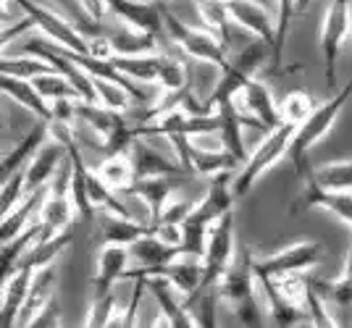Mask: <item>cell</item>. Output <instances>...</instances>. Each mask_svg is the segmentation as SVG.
I'll use <instances>...</instances> for the list:
<instances>
[{
	"label": "cell",
	"mask_w": 352,
	"mask_h": 328,
	"mask_svg": "<svg viewBox=\"0 0 352 328\" xmlns=\"http://www.w3.org/2000/svg\"><path fill=\"white\" fill-rule=\"evenodd\" d=\"M234 105L239 108V113H245L250 121V126H258V129H265L271 132L274 126L281 124L279 108L274 103V95H271V87L261 82L258 76H252L248 84L234 95Z\"/></svg>",
	"instance_id": "11"
},
{
	"label": "cell",
	"mask_w": 352,
	"mask_h": 328,
	"mask_svg": "<svg viewBox=\"0 0 352 328\" xmlns=\"http://www.w3.org/2000/svg\"><path fill=\"white\" fill-rule=\"evenodd\" d=\"M108 60H111L126 79H132V82H137V84H155L158 53H142V56H111Z\"/></svg>",
	"instance_id": "33"
},
{
	"label": "cell",
	"mask_w": 352,
	"mask_h": 328,
	"mask_svg": "<svg viewBox=\"0 0 352 328\" xmlns=\"http://www.w3.org/2000/svg\"><path fill=\"white\" fill-rule=\"evenodd\" d=\"M129 255H132L134 263L140 268H145V266H161V263L176 260L182 255V247L179 244H168V242H163L155 234H145V237H140L137 242L129 244Z\"/></svg>",
	"instance_id": "29"
},
{
	"label": "cell",
	"mask_w": 352,
	"mask_h": 328,
	"mask_svg": "<svg viewBox=\"0 0 352 328\" xmlns=\"http://www.w3.org/2000/svg\"><path fill=\"white\" fill-rule=\"evenodd\" d=\"M313 179L329 189H352V161H334L321 168H310Z\"/></svg>",
	"instance_id": "37"
},
{
	"label": "cell",
	"mask_w": 352,
	"mask_h": 328,
	"mask_svg": "<svg viewBox=\"0 0 352 328\" xmlns=\"http://www.w3.org/2000/svg\"><path fill=\"white\" fill-rule=\"evenodd\" d=\"M50 297H56V263L34 270L30 292H27V297H24V305H21L19 315H16L14 326H30L32 318L43 310V305Z\"/></svg>",
	"instance_id": "20"
},
{
	"label": "cell",
	"mask_w": 352,
	"mask_h": 328,
	"mask_svg": "<svg viewBox=\"0 0 352 328\" xmlns=\"http://www.w3.org/2000/svg\"><path fill=\"white\" fill-rule=\"evenodd\" d=\"M34 30V21H32L30 16L24 14L21 19H14V21H8V24H3L0 27V53L6 50V47L16 43L19 37H24V34H30Z\"/></svg>",
	"instance_id": "44"
},
{
	"label": "cell",
	"mask_w": 352,
	"mask_h": 328,
	"mask_svg": "<svg viewBox=\"0 0 352 328\" xmlns=\"http://www.w3.org/2000/svg\"><path fill=\"white\" fill-rule=\"evenodd\" d=\"M8 21H14V16H11V11H8V3L0 0V27L8 24Z\"/></svg>",
	"instance_id": "47"
},
{
	"label": "cell",
	"mask_w": 352,
	"mask_h": 328,
	"mask_svg": "<svg viewBox=\"0 0 352 328\" xmlns=\"http://www.w3.org/2000/svg\"><path fill=\"white\" fill-rule=\"evenodd\" d=\"M255 283H258V289L263 292L265 310H268V318H271L274 326H297L300 320H308V313L284 297L279 289H276L274 279H268V276H255Z\"/></svg>",
	"instance_id": "22"
},
{
	"label": "cell",
	"mask_w": 352,
	"mask_h": 328,
	"mask_svg": "<svg viewBox=\"0 0 352 328\" xmlns=\"http://www.w3.org/2000/svg\"><path fill=\"white\" fill-rule=\"evenodd\" d=\"M145 286H147V292L155 297V302H158L166 326H176V328L197 326V323H195V318H192V313L184 307V302H179V299H176V289L166 281V279L150 276V279H145Z\"/></svg>",
	"instance_id": "21"
},
{
	"label": "cell",
	"mask_w": 352,
	"mask_h": 328,
	"mask_svg": "<svg viewBox=\"0 0 352 328\" xmlns=\"http://www.w3.org/2000/svg\"><path fill=\"white\" fill-rule=\"evenodd\" d=\"M108 14L124 21L129 30L147 32V34H163V8L155 0H105Z\"/></svg>",
	"instance_id": "12"
},
{
	"label": "cell",
	"mask_w": 352,
	"mask_h": 328,
	"mask_svg": "<svg viewBox=\"0 0 352 328\" xmlns=\"http://www.w3.org/2000/svg\"><path fill=\"white\" fill-rule=\"evenodd\" d=\"M30 326H60V310H58V299L50 297L43 305V310L32 318Z\"/></svg>",
	"instance_id": "45"
},
{
	"label": "cell",
	"mask_w": 352,
	"mask_h": 328,
	"mask_svg": "<svg viewBox=\"0 0 352 328\" xmlns=\"http://www.w3.org/2000/svg\"><path fill=\"white\" fill-rule=\"evenodd\" d=\"M305 313H308V320L313 323V326H339L337 320L331 318V313H329V305L323 302L313 289L308 286V292H305Z\"/></svg>",
	"instance_id": "43"
},
{
	"label": "cell",
	"mask_w": 352,
	"mask_h": 328,
	"mask_svg": "<svg viewBox=\"0 0 352 328\" xmlns=\"http://www.w3.org/2000/svg\"><path fill=\"white\" fill-rule=\"evenodd\" d=\"M216 292L219 299L226 302L234 310L236 320L245 326H261L263 323V313L258 305V283H255V273H252V250L242 247L234 253L232 266L221 273L216 281Z\"/></svg>",
	"instance_id": "1"
},
{
	"label": "cell",
	"mask_w": 352,
	"mask_h": 328,
	"mask_svg": "<svg viewBox=\"0 0 352 328\" xmlns=\"http://www.w3.org/2000/svg\"><path fill=\"white\" fill-rule=\"evenodd\" d=\"M223 3H226L229 19L236 27H242L255 40L268 45V50H274V21L258 0H223Z\"/></svg>",
	"instance_id": "14"
},
{
	"label": "cell",
	"mask_w": 352,
	"mask_h": 328,
	"mask_svg": "<svg viewBox=\"0 0 352 328\" xmlns=\"http://www.w3.org/2000/svg\"><path fill=\"white\" fill-rule=\"evenodd\" d=\"M89 82H92V90H95V100L103 108H111V110H118V113L129 108L132 95L124 84H118L113 79H105V76H89Z\"/></svg>",
	"instance_id": "35"
},
{
	"label": "cell",
	"mask_w": 352,
	"mask_h": 328,
	"mask_svg": "<svg viewBox=\"0 0 352 328\" xmlns=\"http://www.w3.org/2000/svg\"><path fill=\"white\" fill-rule=\"evenodd\" d=\"M98 176L113 189V192H129L132 184L137 181V174H134V163H132V155L129 150H121V152H111L105 155V161L98 168Z\"/></svg>",
	"instance_id": "28"
},
{
	"label": "cell",
	"mask_w": 352,
	"mask_h": 328,
	"mask_svg": "<svg viewBox=\"0 0 352 328\" xmlns=\"http://www.w3.org/2000/svg\"><path fill=\"white\" fill-rule=\"evenodd\" d=\"M129 155H132L137 179H145V176H187L184 168L179 165V161H171L168 155H163L155 148H150L140 137L132 139Z\"/></svg>",
	"instance_id": "17"
},
{
	"label": "cell",
	"mask_w": 352,
	"mask_h": 328,
	"mask_svg": "<svg viewBox=\"0 0 352 328\" xmlns=\"http://www.w3.org/2000/svg\"><path fill=\"white\" fill-rule=\"evenodd\" d=\"M318 263H321V244L305 239V242H294L289 247H284L276 255L252 257V273L279 279V276H289V273H302Z\"/></svg>",
	"instance_id": "9"
},
{
	"label": "cell",
	"mask_w": 352,
	"mask_h": 328,
	"mask_svg": "<svg viewBox=\"0 0 352 328\" xmlns=\"http://www.w3.org/2000/svg\"><path fill=\"white\" fill-rule=\"evenodd\" d=\"M158 276L174 286L182 297H190L192 292L200 286L203 279V260L192 257V255H179L171 263H161V266H145V268H126L124 279H150Z\"/></svg>",
	"instance_id": "10"
},
{
	"label": "cell",
	"mask_w": 352,
	"mask_h": 328,
	"mask_svg": "<svg viewBox=\"0 0 352 328\" xmlns=\"http://www.w3.org/2000/svg\"><path fill=\"white\" fill-rule=\"evenodd\" d=\"M213 110L219 113V132H216V134H219L221 148L226 150L236 163L242 165L245 163V158H248V150H245V134H242L245 124L250 126L248 116H245V113H239V108L234 105V100L216 105Z\"/></svg>",
	"instance_id": "16"
},
{
	"label": "cell",
	"mask_w": 352,
	"mask_h": 328,
	"mask_svg": "<svg viewBox=\"0 0 352 328\" xmlns=\"http://www.w3.org/2000/svg\"><path fill=\"white\" fill-rule=\"evenodd\" d=\"M352 97V79L342 87V90H337L326 103L321 105H313V110L308 113V119L302 121V124H297V129H294L292 134V142H289V150H287V158L294 163V168H297V174H308V152L318 142H321L323 137L331 132V126L337 124L339 113L344 110V105L350 103Z\"/></svg>",
	"instance_id": "2"
},
{
	"label": "cell",
	"mask_w": 352,
	"mask_h": 328,
	"mask_svg": "<svg viewBox=\"0 0 352 328\" xmlns=\"http://www.w3.org/2000/svg\"><path fill=\"white\" fill-rule=\"evenodd\" d=\"M190 176H216L219 171H234L236 161L226 150H200L190 145Z\"/></svg>",
	"instance_id": "31"
},
{
	"label": "cell",
	"mask_w": 352,
	"mask_h": 328,
	"mask_svg": "<svg viewBox=\"0 0 352 328\" xmlns=\"http://www.w3.org/2000/svg\"><path fill=\"white\" fill-rule=\"evenodd\" d=\"M155 84L161 90H179L187 84V71L184 66L171 56H161L158 53V69H155Z\"/></svg>",
	"instance_id": "40"
},
{
	"label": "cell",
	"mask_w": 352,
	"mask_h": 328,
	"mask_svg": "<svg viewBox=\"0 0 352 328\" xmlns=\"http://www.w3.org/2000/svg\"><path fill=\"white\" fill-rule=\"evenodd\" d=\"M294 3H297V0H276L274 50H271V63H274V69H279L281 58H284V47H287V37H289V24H292V16H294Z\"/></svg>",
	"instance_id": "36"
},
{
	"label": "cell",
	"mask_w": 352,
	"mask_h": 328,
	"mask_svg": "<svg viewBox=\"0 0 352 328\" xmlns=\"http://www.w3.org/2000/svg\"><path fill=\"white\" fill-rule=\"evenodd\" d=\"M313 3H316V0H297V3H294V14H302V11H308Z\"/></svg>",
	"instance_id": "48"
},
{
	"label": "cell",
	"mask_w": 352,
	"mask_h": 328,
	"mask_svg": "<svg viewBox=\"0 0 352 328\" xmlns=\"http://www.w3.org/2000/svg\"><path fill=\"white\" fill-rule=\"evenodd\" d=\"M63 158H66V145L47 134V139L32 152V158L24 165V192L30 194L40 187H47Z\"/></svg>",
	"instance_id": "13"
},
{
	"label": "cell",
	"mask_w": 352,
	"mask_h": 328,
	"mask_svg": "<svg viewBox=\"0 0 352 328\" xmlns=\"http://www.w3.org/2000/svg\"><path fill=\"white\" fill-rule=\"evenodd\" d=\"M0 92H3L6 97H11L14 103H19L21 108H27L37 119H45V121L50 119V105L32 90L30 79H19V76L3 74V71H0Z\"/></svg>",
	"instance_id": "30"
},
{
	"label": "cell",
	"mask_w": 352,
	"mask_h": 328,
	"mask_svg": "<svg viewBox=\"0 0 352 328\" xmlns=\"http://www.w3.org/2000/svg\"><path fill=\"white\" fill-rule=\"evenodd\" d=\"M129 247L126 244H111L105 242L103 250L98 253V270L92 276V297H103L105 292L113 289L118 279H124V270L129 268Z\"/></svg>",
	"instance_id": "15"
},
{
	"label": "cell",
	"mask_w": 352,
	"mask_h": 328,
	"mask_svg": "<svg viewBox=\"0 0 352 328\" xmlns=\"http://www.w3.org/2000/svg\"><path fill=\"white\" fill-rule=\"evenodd\" d=\"M100 237L111 244H132L145 234H153V226L137 221L132 215H118V213H105L100 210Z\"/></svg>",
	"instance_id": "24"
},
{
	"label": "cell",
	"mask_w": 352,
	"mask_h": 328,
	"mask_svg": "<svg viewBox=\"0 0 352 328\" xmlns=\"http://www.w3.org/2000/svg\"><path fill=\"white\" fill-rule=\"evenodd\" d=\"M197 3V11H200V19L206 21V30L213 32L223 43L226 37V24L232 21L229 19V11H226V3L223 0H195ZM226 45V43H223Z\"/></svg>",
	"instance_id": "39"
},
{
	"label": "cell",
	"mask_w": 352,
	"mask_h": 328,
	"mask_svg": "<svg viewBox=\"0 0 352 328\" xmlns=\"http://www.w3.org/2000/svg\"><path fill=\"white\" fill-rule=\"evenodd\" d=\"M268 56H271V50H268V45H263L261 40H255L252 45L242 47L234 58H229L223 66H221L219 82H216V87H213V92H210V97H208L203 105H206L208 110H213L216 105L234 100L236 92L242 90L250 79L258 74V69L268 60Z\"/></svg>",
	"instance_id": "4"
},
{
	"label": "cell",
	"mask_w": 352,
	"mask_h": 328,
	"mask_svg": "<svg viewBox=\"0 0 352 328\" xmlns=\"http://www.w3.org/2000/svg\"><path fill=\"white\" fill-rule=\"evenodd\" d=\"M236 253V242H234V210L223 213L216 224L208 229L206 237V250H203V279L197 289H208V286H216V281L221 279V273L232 266ZM195 289V292H197Z\"/></svg>",
	"instance_id": "7"
},
{
	"label": "cell",
	"mask_w": 352,
	"mask_h": 328,
	"mask_svg": "<svg viewBox=\"0 0 352 328\" xmlns=\"http://www.w3.org/2000/svg\"><path fill=\"white\" fill-rule=\"evenodd\" d=\"M14 3L34 21L37 30L45 32V37L50 43H56L60 47H69V50H76V53H89V37L82 30H76L72 21H66L60 14L50 11L47 5L37 3V0H14Z\"/></svg>",
	"instance_id": "8"
},
{
	"label": "cell",
	"mask_w": 352,
	"mask_h": 328,
	"mask_svg": "<svg viewBox=\"0 0 352 328\" xmlns=\"http://www.w3.org/2000/svg\"><path fill=\"white\" fill-rule=\"evenodd\" d=\"M0 71L19 76V79H32V76L47 74V71H56V69L47 60L37 58V56H16V58H0Z\"/></svg>",
	"instance_id": "38"
},
{
	"label": "cell",
	"mask_w": 352,
	"mask_h": 328,
	"mask_svg": "<svg viewBox=\"0 0 352 328\" xmlns=\"http://www.w3.org/2000/svg\"><path fill=\"white\" fill-rule=\"evenodd\" d=\"M3 3H8V0H3Z\"/></svg>",
	"instance_id": "50"
},
{
	"label": "cell",
	"mask_w": 352,
	"mask_h": 328,
	"mask_svg": "<svg viewBox=\"0 0 352 328\" xmlns=\"http://www.w3.org/2000/svg\"><path fill=\"white\" fill-rule=\"evenodd\" d=\"M45 139H47V121L40 119L14 150H8V152L0 158V184L11 179L16 171H21V168L27 165V161L32 158V152L40 148Z\"/></svg>",
	"instance_id": "23"
},
{
	"label": "cell",
	"mask_w": 352,
	"mask_h": 328,
	"mask_svg": "<svg viewBox=\"0 0 352 328\" xmlns=\"http://www.w3.org/2000/svg\"><path fill=\"white\" fill-rule=\"evenodd\" d=\"M305 205L334 213L339 221L352 226V189H329L313 179V174H305Z\"/></svg>",
	"instance_id": "18"
},
{
	"label": "cell",
	"mask_w": 352,
	"mask_h": 328,
	"mask_svg": "<svg viewBox=\"0 0 352 328\" xmlns=\"http://www.w3.org/2000/svg\"><path fill=\"white\" fill-rule=\"evenodd\" d=\"M69 244H72V231H69V229H66V231H58V234H53V237L34 239L30 247L21 253L19 266H27V268H32V270L45 268V266L56 263V260L60 257V253H63Z\"/></svg>",
	"instance_id": "27"
},
{
	"label": "cell",
	"mask_w": 352,
	"mask_h": 328,
	"mask_svg": "<svg viewBox=\"0 0 352 328\" xmlns=\"http://www.w3.org/2000/svg\"><path fill=\"white\" fill-rule=\"evenodd\" d=\"M352 34V0H331L321 27V56L329 90L337 87V63L342 45Z\"/></svg>",
	"instance_id": "5"
},
{
	"label": "cell",
	"mask_w": 352,
	"mask_h": 328,
	"mask_svg": "<svg viewBox=\"0 0 352 328\" xmlns=\"http://www.w3.org/2000/svg\"><path fill=\"white\" fill-rule=\"evenodd\" d=\"M34 270L27 266H16L14 276L6 281L3 286V294H0V326H14L16 315L24 305V297L30 292V283Z\"/></svg>",
	"instance_id": "25"
},
{
	"label": "cell",
	"mask_w": 352,
	"mask_h": 328,
	"mask_svg": "<svg viewBox=\"0 0 352 328\" xmlns=\"http://www.w3.org/2000/svg\"><path fill=\"white\" fill-rule=\"evenodd\" d=\"M30 84H32V90L37 92L45 103L63 100V97H69V100H79L76 90L72 87V82H69L63 74H58V71H47V74L32 76Z\"/></svg>",
	"instance_id": "34"
},
{
	"label": "cell",
	"mask_w": 352,
	"mask_h": 328,
	"mask_svg": "<svg viewBox=\"0 0 352 328\" xmlns=\"http://www.w3.org/2000/svg\"><path fill=\"white\" fill-rule=\"evenodd\" d=\"M294 129H297L294 124L281 121L279 126H274L263 142H261V145H258V148L252 150L248 158H245L242 168L232 176V192H234L236 200H239V197H245V194L258 184V179L263 176L265 171H271L274 165L279 163L281 158H287V150H289Z\"/></svg>",
	"instance_id": "3"
},
{
	"label": "cell",
	"mask_w": 352,
	"mask_h": 328,
	"mask_svg": "<svg viewBox=\"0 0 352 328\" xmlns=\"http://www.w3.org/2000/svg\"><path fill=\"white\" fill-rule=\"evenodd\" d=\"M163 32L174 40V45H179L192 58L206 60V63L219 66V69L229 60V50L213 32L195 30L190 24H184L179 16L171 14L168 8H163Z\"/></svg>",
	"instance_id": "6"
},
{
	"label": "cell",
	"mask_w": 352,
	"mask_h": 328,
	"mask_svg": "<svg viewBox=\"0 0 352 328\" xmlns=\"http://www.w3.org/2000/svg\"><path fill=\"white\" fill-rule=\"evenodd\" d=\"M126 194H132L137 200H142L150 210V226H155V221L161 218L166 202L171 200L174 194V184L171 176H145V179H137L132 184V189Z\"/></svg>",
	"instance_id": "26"
},
{
	"label": "cell",
	"mask_w": 352,
	"mask_h": 328,
	"mask_svg": "<svg viewBox=\"0 0 352 328\" xmlns=\"http://www.w3.org/2000/svg\"><path fill=\"white\" fill-rule=\"evenodd\" d=\"M313 110V100H310V95L305 92H289L287 97H284V103L279 108V116L281 121H289V124H302V121L308 119V113Z\"/></svg>",
	"instance_id": "42"
},
{
	"label": "cell",
	"mask_w": 352,
	"mask_h": 328,
	"mask_svg": "<svg viewBox=\"0 0 352 328\" xmlns=\"http://www.w3.org/2000/svg\"><path fill=\"white\" fill-rule=\"evenodd\" d=\"M74 205L69 200V192H45L40 210H37V224H40V237H53L58 231H66L74 221Z\"/></svg>",
	"instance_id": "19"
},
{
	"label": "cell",
	"mask_w": 352,
	"mask_h": 328,
	"mask_svg": "<svg viewBox=\"0 0 352 328\" xmlns=\"http://www.w3.org/2000/svg\"><path fill=\"white\" fill-rule=\"evenodd\" d=\"M342 279L352 281V242L350 247H347V263H344V270H342Z\"/></svg>",
	"instance_id": "46"
},
{
	"label": "cell",
	"mask_w": 352,
	"mask_h": 328,
	"mask_svg": "<svg viewBox=\"0 0 352 328\" xmlns=\"http://www.w3.org/2000/svg\"><path fill=\"white\" fill-rule=\"evenodd\" d=\"M113 313H116V294L111 289V292H105L103 297H92V307H89L87 318H85V326H111L113 323Z\"/></svg>",
	"instance_id": "41"
},
{
	"label": "cell",
	"mask_w": 352,
	"mask_h": 328,
	"mask_svg": "<svg viewBox=\"0 0 352 328\" xmlns=\"http://www.w3.org/2000/svg\"><path fill=\"white\" fill-rule=\"evenodd\" d=\"M111 56H142V53H158V37L137 30H121L108 34Z\"/></svg>",
	"instance_id": "32"
},
{
	"label": "cell",
	"mask_w": 352,
	"mask_h": 328,
	"mask_svg": "<svg viewBox=\"0 0 352 328\" xmlns=\"http://www.w3.org/2000/svg\"><path fill=\"white\" fill-rule=\"evenodd\" d=\"M0 132H3V116H0Z\"/></svg>",
	"instance_id": "49"
}]
</instances>
